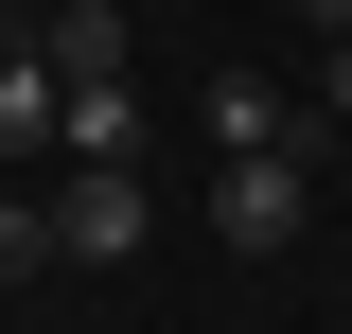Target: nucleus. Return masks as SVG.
I'll return each mask as SVG.
<instances>
[{
    "label": "nucleus",
    "mask_w": 352,
    "mask_h": 334,
    "mask_svg": "<svg viewBox=\"0 0 352 334\" xmlns=\"http://www.w3.org/2000/svg\"><path fill=\"white\" fill-rule=\"evenodd\" d=\"M36 53H53V88H124V71H141V36H124V0H71V18H53Z\"/></svg>",
    "instance_id": "5"
},
{
    "label": "nucleus",
    "mask_w": 352,
    "mask_h": 334,
    "mask_svg": "<svg viewBox=\"0 0 352 334\" xmlns=\"http://www.w3.org/2000/svg\"><path fill=\"white\" fill-rule=\"evenodd\" d=\"M317 124H352V36H335V53H317Z\"/></svg>",
    "instance_id": "8"
},
{
    "label": "nucleus",
    "mask_w": 352,
    "mask_h": 334,
    "mask_svg": "<svg viewBox=\"0 0 352 334\" xmlns=\"http://www.w3.org/2000/svg\"><path fill=\"white\" fill-rule=\"evenodd\" d=\"M300 18H317V36H352V0H300Z\"/></svg>",
    "instance_id": "9"
},
{
    "label": "nucleus",
    "mask_w": 352,
    "mask_h": 334,
    "mask_svg": "<svg viewBox=\"0 0 352 334\" xmlns=\"http://www.w3.org/2000/svg\"><path fill=\"white\" fill-rule=\"evenodd\" d=\"M53 124H71V88H53V53L18 36V53H0V176H18V159H53Z\"/></svg>",
    "instance_id": "4"
},
{
    "label": "nucleus",
    "mask_w": 352,
    "mask_h": 334,
    "mask_svg": "<svg viewBox=\"0 0 352 334\" xmlns=\"http://www.w3.org/2000/svg\"><path fill=\"white\" fill-rule=\"evenodd\" d=\"M194 124H212V159H282L317 106H300V88H264V71H212V88H194Z\"/></svg>",
    "instance_id": "3"
},
{
    "label": "nucleus",
    "mask_w": 352,
    "mask_h": 334,
    "mask_svg": "<svg viewBox=\"0 0 352 334\" xmlns=\"http://www.w3.org/2000/svg\"><path fill=\"white\" fill-rule=\"evenodd\" d=\"M36 211H53V264H124L141 229H159V176H141V159H71Z\"/></svg>",
    "instance_id": "1"
},
{
    "label": "nucleus",
    "mask_w": 352,
    "mask_h": 334,
    "mask_svg": "<svg viewBox=\"0 0 352 334\" xmlns=\"http://www.w3.org/2000/svg\"><path fill=\"white\" fill-rule=\"evenodd\" d=\"M36 264H53V211H36V194H0V282H36Z\"/></svg>",
    "instance_id": "7"
},
{
    "label": "nucleus",
    "mask_w": 352,
    "mask_h": 334,
    "mask_svg": "<svg viewBox=\"0 0 352 334\" xmlns=\"http://www.w3.org/2000/svg\"><path fill=\"white\" fill-rule=\"evenodd\" d=\"M53 159H141V71H124V88H71V124H53Z\"/></svg>",
    "instance_id": "6"
},
{
    "label": "nucleus",
    "mask_w": 352,
    "mask_h": 334,
    "mask_svg": "<svg viewBox=\"0 0 352 334\" xmlns=\"http://www.w3.org/2000/svg\"><path fill=\"white\" fill-rule=\"evenodd\" d=\"M317 229V159L282 141V159H212V247H300Z\"/></svg>",
    "instance_id": "2"
}]
</instances>
